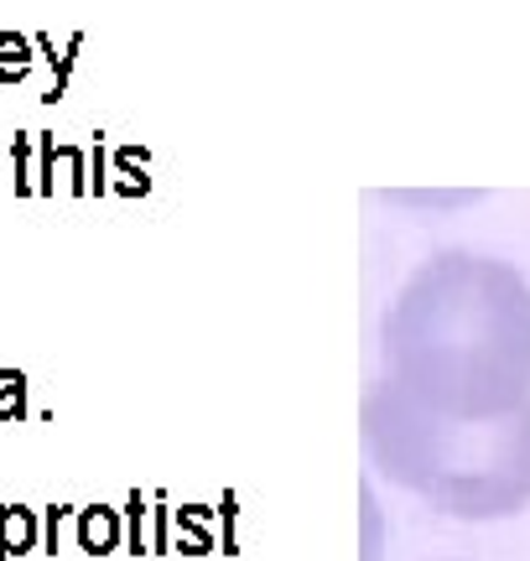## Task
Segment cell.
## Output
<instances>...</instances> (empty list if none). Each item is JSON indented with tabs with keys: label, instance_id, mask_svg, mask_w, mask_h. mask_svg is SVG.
<instances>
[{
	"label": "cell",
	"instance_id": "cell-7",
	"mask_svg": "<svg viewBox=\"0 0 530 561\" xmlns=\"http://www.w3.org/2000/svg\"><path fill=\"white\" fill-rule=\"evenodd\" d=\"M32 140H37V130L32 136H16V146H11V167H16V193L26 198V193H37V167H32Z\"/></svg>",
	"mask_w": 530,
	"mask_h": 561
},
{
	"label": "cell",
	"instance_id": "cell-9",
	"mask_svg": "<svg viewBox=\"0 0 530 561\" xmlns=\"http://www.w3.org/2000/svg\"><path fill=\"white\" fill-rule=\"evenodd\" d=\"M58 167H62V178H68V187H73V193H89V178H83V157L73 151V146H58Z\"/></svg>",
	"mask_w": 530,
	"mask_h": 561
},
{
	"label": "cell",
	"instance_id": "cell-1",
	"mask_svg": "<svg viewBox=\"0 0 530 561\" xmlns=\"http://www.w3.org/2000/svg\"><path fill=\"white\" fill-rule=\"evenodd\" d=\"M390 385L448 421H499L530 401V280L484 250L431 255L385 318Z\"/></svg>",
	"mask_w": 530,
	"mask_h": 561
},
{
	"label": "cell",
	"instance_id": "cell-10",
	"mask_svg": "<svg viewBox=\"0 0 530 561\" xmlns=\"http://www.w3.org/2000/svg\"><path fill=\"white\" fill-rule=\"evenodd\" d=\"M62 515H68L62 504H53V510L42 515V546H47V551H58V525H62Z\"/></svg>",
	"mask_w": 530,
	"mask_h": 561
},
{
	"label": "cell",
	"instance_id": "cell-6",
	"mask_svg": "<svg viewBox=\"0 0 530 561\" xmlns=\"http://www.w3.org/2000/svg\"><path fill=\"white\" fill-rule=\"evenodd\" d=\"M26 416V375L21 369H0V421H21Z\"/></svg>",
	"mask_w": 530,
	"mask_h": 561
},
{
	"label": "cell",
	"instance_id": "cell-3",
	"mask_svg": "<svg viewBox=\"0 0 530 561\" xmlns=\"http://www.w3.org/2000/svg\"><path fill=\"white\" fill-rule=\"evenodd\" d=\"M37 541H42L37 515H32V510H21V504H0V561L26 557Z\"/></svg>",
	"mask_w": 530,
	"mask_h": 561
},
{
	"label": "cell",
	"instance_id": "cell-8",
	"mask_svg": "<svg viewBox=\"0 0 530 561\" xmlns=\"http://www.w3.org/2000/svg\"><path fill=\"white\" fill-rule=\"evenodd\" d=\"M37 193H53L58 187V146H53V136L47 130H37Z\"/></svg>",
	"mask_w": 530,
	"mask_h": 561
},
{
	"label": "cell",
	"instance_id": "cell-4",
	"mask_svg": "<svg viewBox=\"0 0 530 561\" xmlns=\"http://www.w3.org/2000/svg\"><path fill=\"white\" fill-rule=\"evenodd\" d=\"M32 62H37L32 37L16 32V26H5V32H0V89H16V83L32 79Z\"/></svg>",
	"mask_w": 530,
	"mask_h": 561
},
{
	"label": "cell",
	"instance_id": "cell-5",
	"mask_svg": "<svg viewBox=\"0 0 530 561\" xmlns=\"http://www.w3.org/2000/svg\"><path fill=\"white\" fill-rule=\"evenodd\" d=\"M115 536H120V530H115V515H110V510H83L79 515V546L83 551H110Z\"/></svg>",
	"mask_w": 530,
	"mask_h": 561
},
{
	"label": "cell",
	"instance_id": "cell-11",
	"mask_svg": "<svg viewBox=\"0 0 530 561\" xmlns=\"http://www.w3.org/2000/svg\"><path fill=\"white\" fill-rule=\"evenodd\" d=\"M89 193H104V146H94V178H89Z\"/></svg>",
	"mask_w": 530,
	"mask_h": 561
},
{
	"label": "cell",
	"instance_id": "cell-2",
	"mask_svg": "<svg viewBox=\"0 0 530 561\" xmlns=\"http://www.w3.org/2000/svg\"><path fill=\"white\" fill-rule=\"evenodd\" d=\"M365 442L385 479L452 520L489 525L530 510V401L499 421H448L385 385L365 405Z\"/></svg>",
	"mask_w": 530,
	"mask_h": 561
}]
</instances>
